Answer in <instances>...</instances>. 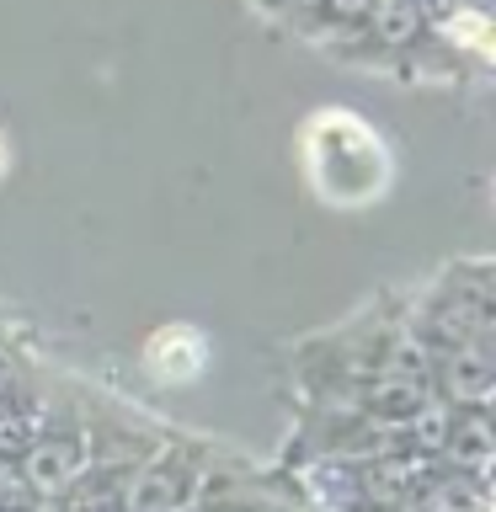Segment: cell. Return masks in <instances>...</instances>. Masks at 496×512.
Segmentation results:
<instances>
[{
    "label": "cell",
    "mask_w": 496,
    "mask_h": 512,
    "mask_svg": "<svg viewBox=\"0 0 496 512\" xmlns=\"http://www.w3.org/2000/svg\"><path fill=\"white\" fill-rule=\"evenodd\" d=\"M299 160L310 176V192L331 208H363L390 192V150L347 107H320L304 118Z\"/></svg>",
    "instance_id": "cell-1"
},
{
    "label": "cell",
    "mask_w": 496,
    "mask_h": 512,
    "mask_svg": "<svg viewBox=\"0 0 496 512\" xmlns=\"http://www.w3.org/2000/svg\"><path fill=\"white\" fill-rule=\"evenodd\" d=\"M416 342L422 347H454L475 342L491 347L496 315H491V262H459L438 272V283L427 288V299L416 304Z\"/></svg>",
    "instance_id": "cell-2"
},
{
    "label": "cell",
    "mask_w": 496,
    "mask_h": 512,
    "mask_svg": "<svg viewBox=\"0 0 496 512\" xmlns=\"http://www.w3.org/2000/svg\"><path fill=\"white\" fill-rule=\"evenodd\" d=\"M427 358V390L448 406H491L496 390V363L491 347L454 342V347H422Z\"/></svg>",
    "instance_id": "cell-3"
},
{
    "label": "cell",
    "mask_w": 496,
    "mask_h": 512,
    "mask_svg": "<svg viewBox=\"0 0 496 512\" xmlns=\"http://www.w3.org/2000/svg\"><path fill=\"white\" fill-rule=\"evenodd\" d=\"M208 363V342L203 331L192 326H160L150 342H144V368L155 374V384H166V390H182L203 374Z\"/></svg>",
    "instance_id": "cell-4"
},
{
    "label": "cell",
    "mask_w": 496,
    "mask_h": 512,
    "mask_svg": "<svg viewBox=\"0 0 496 512\" xmlns=\"http://www.w3.org/2000/svg\"><path fill=\"white\" fill-rule=\"evenodd\" d=\"M438 459L454 464L459 475L486 480V475H491V459H496V443H491V406H454V422H448V432H443Z\"/></svg>",
    "instance_id": "cell-5"
},
{
    "label": "cell",
    "mask_w": 496,
    "mask_h": 512,
    "mask_svg": "<svg viewBox=\"0 0 496 512\" xmlns=\"http://www.w3.org/2000/svg\"><path fill=\"white\" fill-rule=\"evenodd\" d=\"M80 470H86V454H80L75 438H43V443H32L22 454V480L32 491H43V496L70 491L80 480Z\"/></svg>",
    "instance_id": "cell-6"
},
{
    "label": "cell",
    "mask_w": 496,
    "mask_h": 512,
    "mask_svg": "<svg viewBox=\"0 0 496 512\" xmlns=\"http://www.w3.org/2000/svg\"><path fill=\"white\" fill-rule=\"evenodd\" d=\"M192 475L187 464H150V470L134 475L128 486V512H176L192 491Z\"/></svg>",
    "instance_id": "cell-7"
},
{
    "label": "cell",
    "mask_w": 496,
    "mask_h": 512,
    "mask_svg": "<svg viewBox=\"0 0 496 512\" xmlns=\"http://www.w3.org/2000/svg\"><path fill=\"white\" fill-rule=\"evenodd\" d=\"M0 171H6V139H0Z\"/></svg>",
    "instance_id": "cell-8"
}]
</instances>
